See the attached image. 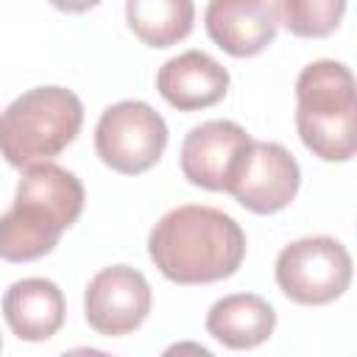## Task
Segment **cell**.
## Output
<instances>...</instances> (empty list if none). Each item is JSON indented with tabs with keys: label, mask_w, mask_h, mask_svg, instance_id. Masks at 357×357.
Instances as JSON below:
<instances>
[{
	"label": "cell",
	"mask_w": 357,
	"mask_h": 357,
	"mask_svg": "<svg viewBox=\"0 0 357 357\" xmlns=\"http://www.w3.org/2000/svg\"><path fill=\"white\" fill-rule=\"evenodd\" d=\"M296 131L321 162H351L357 153V84L335 59L307 64L296 78Z\"/></svg>",
	"instance_id": "obj_3"
},
{
	"label": "cell",
	"mask_w": 357,
	"mask_h": 357,
	"mask_svg": "<svg viewBox=\"0 0 357 357\" xmlns=\"http://www.w3.org/2000/svg\"><path fill=\"white\" fill-rule=\"evenodd\" d=\"M151 284L131 265L100 268L84 290L86 324L103 337L137 332L151 312Z\"/></svg>",
	"instance_id": "obj_7"
},
{
	"label": "cell",
	"mask_w": 357,
	"mask_h": 357,
	"mask_svg": "<svg viewBox=\"0 0 357 357\" xmlns=\"http://www.w3.org/2000/svg\"><path fill=\"white\" fill-rule=\"evenodd\" d=\"M279 25L301 39H324L340 28L346 14V0H276L273 3Z\"/></svg>",
	"instance_id": "obj_15"
},
{
	"label": "cell",
	"mask_w": 357,
	"mask_h": 357,
	"mask_svg": "<svg viewBox=\"0 0 357 357\" xmlns=\"http://www.w3.org/2000/svg\"><path fill=\"white\" fill-rule=\"evenodd\" d=\"M81 178L53 162L22 170L14 204L0 215V259L33 262L50 254L84 212Z\"/></svg>",
	"instance_id": "obj_2"
},
{
	"label": "cell",
	"mask_w": 357,
	"mask_h": 357,
	"mask_svg": "<svg viewBox=\"0 0 357 357\" xmlns=\"http://www.w3.org/2000/svg\"><path fill=\"white\" fill-rule=\"evenodd\" d=\"M204 25L209 39L234 59L259 56L279 31L271 0H209Z\"/></svg>",
	"instance_id": "obj_10"
},
{
	"label": "cell",
	"mask_w": 357,
	"mask_h": 357,
	"mask_svg": "<svg viewBox=\"0 0 357 357\" xmlns=\"http://www.w3.org/2000/svg\"><path fill=\"white\" fill-rule=\"evenodd\" d=\"M0 349H3V337H0Z\"/></svg>",
	"instance_id": "obj_18"
},
{
	"label": "cell",
	"mask_w": 357,
	"mask_h": 357,
	"mask_svg": "<svg viewBox=\"0 0 357 357\" xmlns=\"http://www.w3.org/2000/svg\"><path fill=\"white\" fill-rule=\"evenodd\" d=\"M126 22L148 47H170L192 33V0H126Z\"/></svg>",
	"instance_id": "obj_14"
},
{
	"label": "cell",
	"mask_w": 357,
	"mask_h": 357,
	"mask_svg": "<svg viewBox=\"0 0 357 357\" xmlns=\"http://www.w3.org/2000/svg\"><path fill=\"white\" fill-rule=\"evenodd\" d=\"M276 329V310L254 293L218 298L206 312V332L226 349L243 351L262 346Z\"/></svg>",
	"instance_id": "obj_13"
},
{
	"label": "cell",
	"mask_w": 357,
	"mask_h": 357,
	"mask_svg": "<svg viewBox=\"0 0 357 357\" xmlns=\"http://www.w3.org/2000/svg\"><path fill=\"white\" fill-rule=\"evenodd\" d=\"M84 126V103L67 86H33L0 112V156L11 167L56 159Z\"/></svg>",
	"instance_id": "obj_4"
},
{
	"label": "cell",
	"mask_w": 357,
	"mask_h": 357,
	"mask_svg": "<svg viewBox=\"0 0 357 357\" xmlns=\"http://www.w3.org/2000/svg\"><path fill=\"white\" fill-rule=\"evenodd\" d=\"M47 3L64 14H84V11H92L100 0H47Z\"/></svg>",
	"instance_id": "obj_16"
},
{
	"label": "cell",
	"mask_w": 357,
	"mask_h": 357,
	"mask_svg": "<svg viewBox=\"0 0 357 357\" xmlns=\"http://www.w3.org/2000/svg\"><path fill=\"white\" fill-rule=\"evenodd\" d=\"M170 351H195V354H204V357H209V349H204V346H192V343L170 346V349H167V354H170Z\"/></svg>",
	"instance_id": "obj_17"
},
{
	"label": "cell",
	"mask_w": 357,
	"mask_h": 357,
	"mask_svg": "<svg viewBox=\"0 0 357 357\" xmlns=\"http://www.w3.org/2000/svg\"><path fill=\"white\" fill-rule=\"evenodd\" d=\"M298 184L301 167L296 156L279 142L254 139L229 192L243 209L254 215H273L293 204Z\"/></svg>",
	"instance_id": "obj_9"
},
{
	"label": "cell",
	"mask_w": 357,
	"mask_h": 357,
	"mask_svg": "<svg viewBox=\"0 0 357 357\" xmlns=\"http://www.w3.org/2000/svg\"><path fill=\"white\" fill-rule=\"evenodd\" d=\"M148 257L176 284L223 282L245 259V231L223 209L184 204L162 215L151 229Z\"/></svg>",
	"instance_id": "obj_1"
},
{
	"label": "cell",
	"mask_w": 357,
	"mask_h": 357,
	"mask_svg": "<svg viewBox=\"0 0 357 357\" xmlns=\"http://www.w3.org/2000/svg\"><path fill=\"white\" fill-rule=\"evenodd\" d=\"M251 134L231 120H206L181 142V173L192 187L229 192L251 148Z\"/></svg>",
	"instance_id": "obj_8"
},
{
	"label": "cell",
	"mask_w": 357,
	"mask_h": 357,
	"mask_svg": "<svg viewBox=\"0 0 357 357\" xmlns=\"http://www.w3.org/2000/svg\"><path fill=\"white\" fill-rule=\"evenodd\" d=\"M229 70L204 50H184L156 73V89L178 112H198L220 103L229 92Z\"/></svg>",
	"instance_id": "obj_11"
},
{
	"label": "cell",
	"mask_w": 357,
	"mask_h": 357,
	"mask_svg": "<svg viewBox=\"0 0 357 357\" xmlns=\"http://www.w3.org/2000/svg\"><path fill=\"white\" fill-rule=\"evenodd\" d=\"M167 148V123L145 100L112 103L95 126V151L123 176L148 173Z\"/></svg>",
	"instance_id": "obj_6"
},
{
	"label": "cell",
	"mask_w": 357,
	"mask_h": 357,
	"mask_svg": "<svg viewBox=\"0 0 357 357\" xmlns=\"http://www.w3.org/2000/svg\"><path fill=\"white\" fill-rule=\"evenodd\" d=\"M279 290L301 307H324L337 301L351 284V254L349 248L326 234L301 237L284 245L276 257Z\"/></svg>",
	"instance_id": "obj_5"
},
{
	"label": "cell",
	"mask_w": 357,
	"mask_h": 357,
	"mask_svg": "<svg viewBox=\"0 0 357 357\" xmlns=\"http://www.w3.org/2000/svg\"><path fill=\"white\" fill-rule=\"evenodd\" d=\"M3 318L8 329L28 343H42L59 335L67 318L64 293L56 282L28 276L14 282L3 296Z\"/></svg>",
	"instance_id": "obj_12"
}]
</instances>
